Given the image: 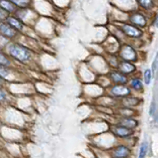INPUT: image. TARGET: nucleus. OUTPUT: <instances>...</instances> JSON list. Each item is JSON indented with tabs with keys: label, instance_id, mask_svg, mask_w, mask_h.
<instances>
[{
	"label": "nucleus",
	"instance_id": "obj_1",
	"mask_svg": "<svg viewBox=\"0 0 158 158\" xmlns=\"http://www.w3.org/2000/svg\"><path fill=\"white\" fill-rule=\"evenodd\" d=\"M109 131H110L118 141L127 142V143H128V144H131L130 143L131 140L135 139L136 133H137V131H135V130H131V129H130V128L120 125V124H118V123H115V122L110 123Z\"/></svg>",
	"mask_w": 158,
	"mask_h": 158
},
{
	"label": "nucleus",
	"instance_id": "obj_2",
	"mask_svg": "<svg viewBox=\"0 0 158 158\" xmlns=\"http://www.w3.org/2000/svg\"><path fill=\"white\" fill-rule=\"evenodd\" d=\"M133 146L127 142L118 141L107 151V158H132Z\"/></svg>",
	"mask_w": 158,
	"mask_h": 158
},
{
	"label": "nucleus",
	"instance_id": "obj_3",
	"mask_svg": "<svg viewBox=\"0 0 158 158\" xmlns=\"http://www.w3.org/2000/svg\"><path fill=\"white\" fill-rule=\"evenodd\" d=\"M8 53L13 59L20 63H28L32 59V52L21 44L13 43L8 46Z\"/></svg>",
	"mask_w": 158,
	"mask_h": 158
},
{
	"label": "nucleus",
	"instance_id": "obj_4",
	"mask_svg": "<svg viewBox=\"0 0 158 158\" xmlns=\"http://www.w3.org/2000/svg\"><path fill=\"white\" fill-rule=\"evenodd\" d=\"M118 57L122 61H127L135 64L139 60V56H138L136 48L127 43H123L120 46L118 50Z\"/></svg>",
	"mask_w": 158,
	"mask_h": 158
},
{
	"label": "nucleus",
	"instance_id": "obj_5",
	"mask_svg": "<svg viewBox=\"0 0 158 158\" xmlns=\"http://www.w3.org/2000/svg\"><path fill=\"white\" fill-rule=\"evenodd\" d=\"M117 27L123 36L130 39H133V40H138L144 35V32H143L142 29L132 25V24L128 22H121L118 24Z\"/></svg>",
	"mask_w": 158,
	"mask_h": 158
},
{
	"label": "nucleus",
	"instance_id": "obj_6",
	"mask_svg": "<svg viewBox=\"0 0 158 158\" xmlns=\"http://www.w3.org/2000/svg\"><path fill=\"white\" fill-rule=\"evenodd\" d=\"M127 22L140 29H144L148 26L149 18H148L145 12L139 10V9H137V10H131L128 11Z\"/></svg>",
	"mask_w": 158,
	"mask_h": 158
},
{
	"label": "nucleus",
	"instance_id": "obj_7",
	"mask_svg": "<svg viewBox=\"0 0 158 158\" xmlns=\"http://www.w3.org/2000/svg\"><path fill=\"white\" fill-rule=\"evenodd\" d=\"M133 93L128 85H111L107 88L106 95L113 97L114 100L120 101Z\"/></svg>",
	"mask_w": 158,
	"mask_h": 158
},
{
	"label": "nucleus",
	"instance_id": "obj_8",
	"mask_svg": "<svg viewBox=\"0 0 158 158\" xmlns=\"http://www.w3.org/2000/svg\"><path fill=\"white\" fill-rule=\"evenodd\" d=\"M114 120L113 122L118 123V124L123 125L125 127L130 128L131 130L138 131L140 127V120L138 116H113Z\"/></svg>",
	"mask_w": 158,
	"mask_h": 158
},
{
	"label": "nucleus",
	"instance_id": "obj_9",
	"mask_svg": "<svg viewBox=\"0 0 158 158\" xmlns=\"http://www.w3.org/2000/svg\"><path fill=\"white\" fill-rule=\"evenodd\" d=\"M107 77L111 85H127L128 80H130V77L126 76L125 74L120 72L118 69H111L108 72Z\"/></svg>",
	"mask_w": 158,
	"mask_h": 158
},
{
	"label": "nucleus",
	"instance_id": "obj_10",
	"mask_svg": "<svg viewBox=\"0 0 158 158\" xmlns=\"http://www.w3.org/2000/svg\"><path fill=\"white\" fill-rule=\"evenodd\" d=\"M143 102V98L139 95H135V93H131V96H128L125 98L118 101V105L121 106H126V107H131V108H136L138 110Z\"/></svg>",
	"mask_w": 158,
	"mask_h": 158
},
{
	"label": "nucleus",
	"instance_id": "obj_11",
	"mask_svg": "<svg viewBox=\"0 0 158 158\" xmlns=\"http://www.w3.org/2000/svg\"><path fill=\"white\" fill-rule=\"evenodd\" d=\"M128 87L131 88V90L133 93L135 95H142L144 93V83L140 76L135 75L130 77V80H128Z\"/></svg>",
	"mask_w": 158,
	"mask_h": 158
},
{
	"label": "nucleus",
	"instance_id": "obj_12",
	"mask_svg": "<svg viewBox=\"0 0 158 158\" xmlns=\"http://www.w3.org/2000/svg\"><path fill=\"white\" fill-rule=\"evenodd\" d=\"M118 70L122 72L123 74H125L127 77H131L136 75V73L138 71V68L136 66L135 63H131V62H127V61H120L118 66Z\"/></svg>",
	"mask_w": 158,
	"mask_h": 158
},
{
	"label": "nucleus",
	"instance_id": "obj_13",
	"mask_svg": "<svg viewBox=\"0 0 158 158\" xmlns=\"http://www.w3.org/2000/svg\"><path fill=\"white\" fill-rule=\"evenodd\" d=\"M138 9L143 12H152L157 6L156 0H135Z\"/></svg>",
	"mask_w": 158,
	"mask_h": 158
},
{
	"label": "nucleus",
	"instance_id": "obj_14",
	"mask_svg": "<svg viewBox=\"0 0 158 158\" xmlns=\"http://www.w3.org/2000/svg\"><path fill=\"white\" fill-rule=\"evenodd\" d=\"M17 32L18 31L15 30L12 26H10L6 21L0 22V34H1L2 36H4L5 38L13 39L17 36V34H18Z\"/></svg>",
	"mask_w": 158,
	"mask_h": 158
},
{
	"label": "nucleus",
	"instance_id": "obj_15",
	"mask_svg": "<svg viewBox=\"0 0 158 158\" xmlns=\"http://www.w3.org/2000/svg\"><path fill=\"white\" fill-rule=\"evenodd\" d=\"M115 115L117 116H138V110L126 106H118L115 108Z\"/></svg>",
	"mask_w": 158,
	"mask_h": 158
},
{
	"label": "nucleus",
	"instance_id": "obj_16",
	"mask_svg": "<svg viewBox=\"0 0 158 158\" xmlns=\"http://www.w3.org/2000/svg\"><path fill=\"white\" fill-rule=\"evenodd\" d=\"M149 150H150L149 140H147V139L142 140L140 142V144L138 145V151H137V155L135 158H147Z\"/></svg>",
	"mask_w": 158,
	"mask_h": 158
},
{
	"label": "nucleus",
	"instance_id": "obj_17",
	"mask_svg": "<svg viewBox=\"0 0 158 158\" xmlns=\"http://www.w3.org/2000/svg\"><path fill=\"white\" fill-rule=\"evenodd\" d=\"M6 22L9 24L10 26H12L15 30L17 31H23L24 29V23L20 20V19L16 16H9Z\"/></svg>",
	"mask_w": 158,
	"mask_h": 158
},
{
	"label": "nucleus",
	"instance_id": "obj_18",
	"mask_svg": "<svg viewBox=\"0 0 158 158\" xmlns=\"http://www.w3.org/2000/svg\"><path fill=\"white\" fill-rule=\"evenodd\" d=\"M141 78H142V80H143V83H144V85L145 86H150L151 85V83H152V80H153V78H154V75H153V73H152V70L150 68H146L143 70L142 72V75H141Z\"/></svg>",
	"mask_w": 158,
	"mask_h": 158
},
{
	"label": "nucleus",
	"instance_id": "obj_19",
	"mask_svg": "<svg viewBox=\"0 0 158 158\" xmlns=\"http://www.w3.org/2000/svg\"><path fill=\"white\" fill-rule=\"evenodd\" d=\"M0 7L6 10L9 14L15 13L17 11V7L10 0H0Z\"/></svg>",
	"mask_w": 158,
	"mask_h": 158
},
{
	"label": "nucleus",
	"instance_id": "obj_20",
	"mask_svg": "<svg viewBox=\"0 0 158 158\" xmlns=\"http://www.w3.org/2000/svg\"><path fill=\"white\" fill-rule=\"evenodd\" d=\"M18 8H27L31 4V0H10Z\"/></svg>",
	"mask_w": 158,
	"mask_h": 158
},
{
	"label": "nucleus",
	"instance_id": "obj_21",
	"mask_svg": "<svg viewBox=\"0 0 158 158\" xmlns=\"http://www.w3.org/2000/svg\"><path fill=\"white\" fill-rule=\"evenodd\" d=\"M0 65L5 66V67H9L10 65H11V61H10V59L8 58L7 55H5L1 50H0Z\"/></svg>",
	"mask_w": 158,
	"mask_h": 158
},
{
	"label": "nucleus",
	"instance_id": "obj_22",
	"mask_svg": "<svg viewBox=\"0 0 158 158\" xmlns=\"http://www.w3.org/2000/svg\"><path fill=\"white\" fill-rule=\"evenodd\" d=\"M9 75H10V70L8 69V67L0 65V78L3 79V80H6L9 77Z\"/></svg>",
	"mask_w": 158,
	"mask_h": 158
},
{
	"label": "nucleus",
	"instance_id": "obj_23",
	"mask_svg": "<svg viewBox=\"0 0 158 158\" xmlns=\"http://www.w3.org/2000/svg\"><path fill=\"white\" fill-rule=\"evenodd\" d=\"M151 70H152V73H153V75H156V73L158 72V52L156 54V56L154 58V60H153L152 64H151Z\"/></svg>",
	"mask_w": 158,
	"mask_h": 158
},
{
	"label": "nucleus",
	"instance_id": "obj_24",
	"mask_svg": "<svg viewBox=\"0 0 158 158\" xmlns=\"http://www.w3.org/2000/svg\"><path fill=\"white\" fill-rule=\"evenodd\" d=\"M9 16H10V14L6 10H4L3 8L0 7V22L6 21Z\"/></svg>",
	"mask_w": 158,
	"mask_h": 158
},
{
	"label": "nucleus",
	"instance_id": "obj_25",
	"mask_svg": "<svg viewBox=\"0 0 158 158\" xmlns=\"http://www.w3.org/2000/svg\"><path fill=\"white\" fill-rule=\"evenodd\" d=\"M7 101V95L6 93L3 91V88H0V103H2L4 102Z\"/></svg>",
	"mask_w": 158,
	"mask_h": 158
},
{
	"label": "nucleus",
	"instance_id": "obj_26",
	"mask_svg": "<svg viewBox=\"0 0 158 158\" xmlns=\"http://www.w3.org/2000/svg\"><path fill=\"white\" fill-rule=\"evenodd\" d=\"M153 26H154L155 28H158V13L156 14V16L154 17V19H153Z\"/></svg>",
	"mask_w": 158,
	"mask_h": 158
},
{
	"label": "nucleus",
	"instance_id": "obj_27",
	"mask_svg": "<svg viewBox=\"0 0 158 158\" xmlns=\"http://www.w3.org/2000/svg\"><path fill=\"white\" fill-rule=\"evenodd\" d=\"M4 84H5V80H3V79L0 78V88H3V87H4Z\"/></svg>",
	"mask_w": 158,
	"mask_h": 158
}]
</instances>
